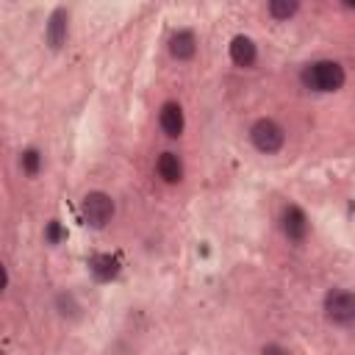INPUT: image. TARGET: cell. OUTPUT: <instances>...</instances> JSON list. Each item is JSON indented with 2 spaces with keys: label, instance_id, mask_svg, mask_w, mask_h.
<instances>
[{
  "label": "cell",
  "instance_id": "5b68a950",
  "mask_svg": "<svg viewBox=\"0 0 355 355\" xmlns=\"http://www.w3.org/2000/svg\"><path fill=\"white\" fill-rule=\"evenodd\" d=\"M280 230H283V236H286V241H291V244H305V239H308V233H311V222H308V214L297 205V202H288L286 208H283V214H280Z\"/></svg>",
  "mask_w": 355,
  "mask_h": 355
},
{
  "label": "cell",
  "instance_id": "9a60e30c",
  "mask_svg": "<svg viewBox=\"0 0 355 355\" xmlns=\"http://www.w3.org/2000/svg\"><path fill=\"white\" fill-rule=\"evenodd\" d=\"M258 355H291V352H288L283 344L269 341V344H263V347H261V352H258Z\"/></svg>",
  "mask_w": 355,
  "mask_h": 355
},
{
  "label": "cell",
  "instance_id": "277c9868",
  "mask_svg": "<svg viewBox=\"0 0 355 355\" xmlns=\"http://www.w3.org/2000/svg\"><path fill=\"white\" fill-rule=\"evenodd\" d=\"M324 319L336 327H349L355 324V294L349 288H330L322 300Z\"/></svg>",
  "mask_w": 355,
  "mask_h": 355
},
{
  "label": "cell",
  "instance_id": "7a4b0ae2",
  "mask_svg": "<svg viewBox=\"0 0 355 355\" xmlns=\"http://www.w3.org/2000/svg\"><path fill=\"white\" fill-rule=\"evenodd\" d=\"M116 216V200L103 191V189H92L80 197V219L86 227L92 230H105Z\"/></svg>",
  "mask_w": 355,
  "mask_h": 355
},
{
  "label": "cell",
  "instance_id": "6da1fadb",
  "mask_svg": "<svg viewBox=\"0 0 355 355\" xmlns=\"http://www.w3.org/2000/svg\"><path fill=\"white\" fill-rule=\"evenodd\" d=\"M300 83L308 89V92H316V94H333V92H341L344 83H347V69L341 61L336 58H319V61H311L300 69Z\"/></svg>",
  "mask_w": 355,
  "mask_h": 355
},
{
  "label": "cell",
  "instance_id": "ba28073f",
  "mask_svg": "<svg viewBox=\"0 0 355 355\" xmlns=\"http://www.w3.org/2000/svg\"><path fill=\"white\" fill-rule=\"evenodd\" d=\"M227 55H230L233 67H239V69H252L255 61H258V44H255L252 36L236 33V36L230 39V44H227Z\"/></svg>",
  "mask_w": 355,
  "mask_h": 355
},
{
  "label": "cell",
  "instance_id": "52a82bcc",
  "mask_svg": "<svg viewBox=\"0 0 355 355\" xmlns=\"http://www.w3.org/2000/svg\"><path fill=\"white\" fill-rule=\"evenodd\" d=\"M158 128L166 139H180L186 130V111L178 100H166L158 108Z\"/></svg>",
  "mask_w": 355,
  "mask_h": 355
},
{
  "label": "cell",
  "instance_id": "2e32d148",
  "mask_svg": "<svg viewBox=\"0 0 355 355\" xmlns=\"http://www.w3.org/2000/svg\"><path fill=\"white\" fill-rule=\"evenodd\" d=\"M8 288V269H6V263L0 261V294Z\"/></svg>",
  "mask_w": 355,
  "mask_h": 355
},
{
  "label": "cell",
  "instance_id": "4fadbf2b",
  "mask_svg": "<svg viewBox=\"0 0 355 355\" xmlns=\"http://www.w3.org/2000/svg\"><path fill=\"white\" fill-rule=\"evenodd\" d=\"M300 0H269L266 3V14L272 17V19H277V22H288V19H294L297 14H300Z\"/></svg>",
  "mask_w": 355,
  "mask_h": 355
},
{
  "label": "cell",
  "instance_id": "8992f818",
  "mask_svg": "<svg viewBox=\"0 0 355 355\" xmlns=\"http://www.w3.org/2000/svg\"><path fill=\"white\" fill-rule=\"evenodd\" d=\"M69 39V8L58 6L50 11L47 22H44V42L50 50H61Z\"/></svg>",
  "mask_w": 355,
  "mask_h": 355
},
{
  "label": "cell",
  "instance_id": "ac0fdd59",
  "mask_svg": "<svg viewBox=\"0 0 355 355\" xmlns=\"http://www.w3.org/2000/svg\"><path fill=\"white\" fill-rule=\"evenodd\" d=\"M0 355H6V352H3V349H0Z\"/></svg>",
  "mask_w": 355,
  "mask_h": 355
},
{
  "label": "cell",
  "instance_id": "9c48e42d",
  "mask_svg": "<svg viewBox=\"0 0 355 355\" xmlns=\"http://www.w3.org/2000/svg\"><path fill=\"white\" fill-rule=\"evenodd\" d=\"M166 50L175 61H191L200 50V39L191 28H178V31H172V36L166 42Z\"/></svg>",
  "mask_w": 355,
  "mask_h": 355
},
{
  "label": "cell",
  "instance_id": "3957f363",
  "mask_svg": "<svg viewBox=\"0 0 355 355\" xmlns=\"http://www.w3.org/2000/svg\"><path fill=\"white\" fill-rule=\"evenodd\" d=\"M247 139L261 155H277L286 147V128L272 116H258L250 125Z\"/></svg>",
  "mask_w": 355,
  "mask_h": 355
},
{
  "label": "cell",
  "instance_id": "7c38bea8",
  "mask_svg": "<svg viewBox=\"0 0 355 355\" xmlns=\"http://www.w3.org/2000/svg\"><path fill=\"white\" fill-rule=\"evenodd\" d=\"M89 272H92L94 280L108 283L111 277H116L119 263H116V258H111V255H94V258L89 261Z\"/></svg>",
  "mask_w": 355,
  "mask_h": 355
},
{
  "label": "cell",
  "instance_id": "8fae6325",
  "mask_svg": "<svg viewBox=\"0 0 355 355\" xmlns=\"http://www.w3.org/2000/svg\"><path fill=\"white\" fill-rule=\"evenodd\" d=\"M55 311H58V316L67 319V322H78V319L83 316V305H80V300H78L72 291H67V288L55 294Z\"/></svg>",
  "mask_w": 355,
  "mask_h": 355
},
{
  "label": "cell",
  "instance_id": "5bb4252c",
  "mask_svg": "<svg viewBox=\"0 0 355 355\" xmlns=\"http://www.w3.org/2000/svg\"><path fill=\"white\" fill-rule=\"evenodd\" d=\"M42 164H44V158H42V153H39L36 147L19 153V169H22L28 178H36V175L42 172Z\"/></svg>",
  "mask_w": 355,
  "mask_h": 355
},
{
  "label": "cell",
  "instance_id": "30bf717a",
  "mask_svg": "<svg viewBox=\"0 0 355 355\" xmlns=\"http://www.w3.org/2000/svg\"><path fill=\"white\" fill-rule=\"evenodd\" d=\"M155 175H158L166 186H180L183 178H186L183 158H180L175 150H164V153H158V158H155Z\"/></svg>",
  "mask_w": 355,
  "mask_h": 355
},
{
  "label": "cell",
  "instance_id": "e0dca14e",
  "mask_svg": "<svg viewBox=\"0 0 355 355\" xmlns=\"http://www.w3.org/2000/svg\"><path fill=\"white\" fill-rule=\"evenodd\" d=\"M47 241H50V244L58 241V222H50V227H47Z\"/></svg>",
  "mask_w": 355,
  "mask_h": 355
}]
</instances>
